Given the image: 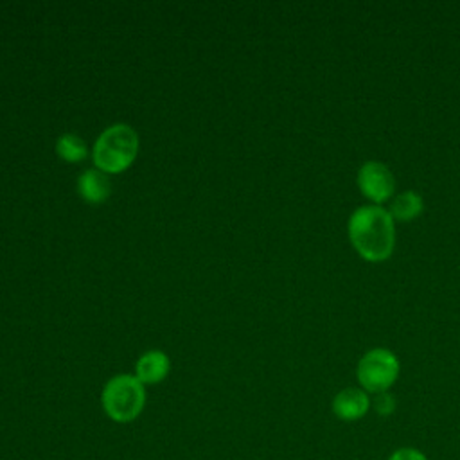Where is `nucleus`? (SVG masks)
I'll return each instance as SVG.
<instances>
[{
	"label": "nucleus",
	"instance_id": "nucleus-1",
	"mask_svg": "<svg viewBox=\"0 0 460 460\" xmlns=\"http://www.w3.org/2000/svg\"><path fill=\"white\" fill-rule=\"evenodd\" d=\"M347 232L354 248L367 261H385L395 244L394 217L379 205L354 208L347 221Z\"/></svg>",
	"mask_w": 460,
	"mask_h": 460
},
{
	"label": "nucleus",
	"instance_id": "nucleus-2",
	"mask_svg": "<svg viewBox=\"0 0 460 460\" xmlns=\"http://www.w3.org/2000/svg\"><path fill=\"white\" fill-rule=\"evenodd\" d=\"M138 153V135L128 124L106 128L93 146V164L102 172H122Z\"/></svg>",
	"mask_w": 460,
	"mask_h": 460
},
{
	"label": "nucleus",
	"instance_id": "nucleus-3",
	"mask_svg": "<svg viewBox=\"0 0 460 460\" xmlns=\"http://www.w3.org/2000/svg\"><path fill=\"white\" fill-rule=\"evenodd\" d=\"M101 404L104 413L119 424L135 420L146 406V388L137 376H113L102 388Z\"/></svg>",
	"mask_w": 460,
	"mask_h": 460
},
{
	"label": "nucleus",
	"instance_id": "nucleus-4",
	"mask_svg": "<svg viewBox=\"0 0 460 460\" xmlns=\"http://www.w3.org/2000/svg\"><path fill=\"white\" fill-rule=\"evenodd\" d=\"M356 376L367 392H388L399 376V359L385 347L370 349L358 361Z\"/></svg>",
	"mask_w": 460,
	"mask_h": 460
},
{
	"label": "nucleus",
	"instance_id": "nucleus-5",
	"mask_svg": "<svg viewBox=\"0 0 460 460\" xmlns=\"http://www.w3.org/2000/svg\"><path fill=\"white\" fill-rule=\"evenodd\" d=\"M358 185L367 198L383 201L394 192L395 180L386 164L379 160H367L358 171Z\"/></svg>",
	"mask_w": 460,
	"mask_h": 460
},
{
	"label": "nucleus",
	"instance_id": "nucleus-6",
	"mask_svg": "<svg viewBox=\"0 0 460 460\" xmlns=\"http://www.w3.org/2000/svg\"><path fill=\"white\" fill-rule=\"evenodd\" d=\"M370 408V399L361 388H343L332 399V411L341 420H358Z\"/></svg>",
	"mask_w": 460,
	"mask_h": 460
},
{
	"label": "nucleus",
	"instance_id": "nucleus-7",
	"mask_svg": "<svg viewBox=\"0 0 460 460\" xmlns=\"http://www.w3.org/2000/svg\"><path fill=\"white\" fill-rule=\"evenodd\" d=\"M169 358L162 350H147L142 354L135 367V376L144 385H156L169 374Z\"/></svg>",
	"mask_w": 460,
	"mask_h": 460
},
{
	"label": "nucleus",
	"instance_id": "nucleus-8",
	"mask_svg": "<svg viewBox=\"0 0 460 460\" xmlns=\"http://www.w3.org/2000/svg\"><path fill=\"white\" fill-rule=\"evenodd\" d=\"M77 190L88 203H102L110 194L108 174L99 169L84 171L77 180Z\"/></svg>",
	"mask_w": 460,
	"mask_h": 460
},
{
	"label": "nucleus",
	"instance_id": "nucleus-9",
	"mask_svg": "<svg viewBox=\"0 0 460 460\" xmlns=\"http://www.w3.org/2000/svg\"><path fill=\"white\" fill-rule=\"evenodd\" d=\"M424 208V201L422 196L411 189L399 192L392 203H390V214L394 219H401V221H410L413 217H417Z\"/></svg>",
	"mask_w": 460,
	"mask_h": 460
},
{
	"label": "nucleus",
	"instance_id": "nucleus-10",
	"mask_svg": "<svg viewBox=\"0 0 460 460\" xmlns=\"http://www.w3.org/2000/svg\"><path fill=\"white\" fill-rule=\"evenodd\" d=\"M56 151H58V155H59L65 162H81V160H84L86 155H88V147H86L84 140L79 138L77 135H72V133L61 135V137L58 138Z\"/></svg>",
	"mask_w": 460,
	"mask_h": 460
},
{
	"label": "nucleus",
	"instance_id": "nucleus-11",
	"mask_svg": "<svg viewBox=\"0 0 460 460\" xmlns=\"http://www.w3.org/2000/svg\"><path fill=\"white\" fill-rule=\"evenodd\" d=\"M374 408L379 415H390L394 413L395 410V397L388 392H381V394H376V399H374Z\"/></svg>",
	"mask_w": 460,
	"mask_h": 460
},
{
	"label": "nucleus",
	"instance_id": "nucleus-12",
	"mask_svg": "<svg viewBox=\"0 0 460 460\" xmlns=\"http://www.w3.org/2000/svg\"><path fill=\"white\" fill-rule=\"evenodd\" d=\"M388 460H428V456L415 447H399L390 455Z\"/></svg>",
	"mask_w": 460,
	"mask_h": 460
}]
</instances>
